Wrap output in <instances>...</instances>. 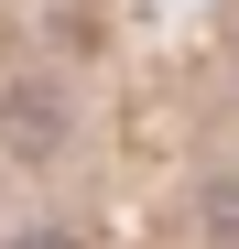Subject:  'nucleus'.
I'll return each instance as SVG.
<instances>
[]
</instances>
